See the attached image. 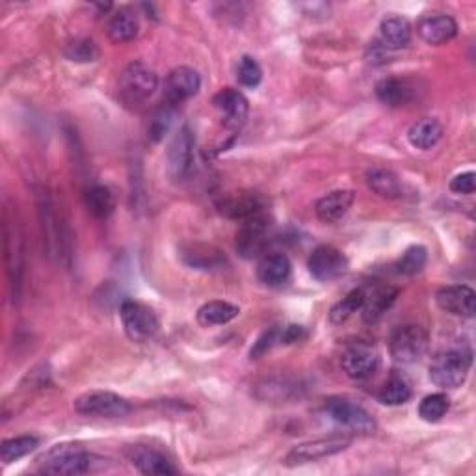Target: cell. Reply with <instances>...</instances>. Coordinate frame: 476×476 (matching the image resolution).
Wrapping results in <instances>:
<instances>
[{
  "label": "cell",
  "instance_id": "9c48e42d",
  "mask_svg": "<svg viewBox=\"0 0 476 476\" xmlns=\"http://www.w3.org/2000/svg\"><path fill=\"white\" fill-rule=\"evenodd\" d=\"M324 409H326V414L332 417V421H335L346 430H350L352 434L371 436L376 431V421L369 411L349 398L332 397L326 400Z\"/></svg>",
  "mask_w": 476,
  "mask_h": 476
},
{
  "label": "cell",
  "instance_id": "ab89813d",
  "mask_svg": "<svg viewBox=\"0 0 476 476\" xmlns=\"http://www.w3.org/2000/svg\"><path fill=\"white\" fill-rule=\"evenodd\" d=\"M308 337V332L304 326H287V328H281V344H296L300 341H304Z\"/></svg>",
  "mask_w": 476,
  "mask_h": 476
},
{
  "label": "cell",
  "instance_id": "74e56055",
  "mask_svg": "<svg viewBox=\"0 0 476 476\" xmlns=\"http://www.w3.org/2000/svg\"><path fill=\"white\" fill-rule=\"evenodd\" d=\"M275 344H281V328H270L268 332H265L261 337L257 339V342L253 344V349L250 352L251 359H259L261 356H265L268 350H272Z\"/></svg>",
  "mask_w": 476,
  "mask_h": 476
},
{
  "label": "cell",
  "instance_id": "cb8c5ba5",
  "mask_svg": "<svg viewBox=\"0 0 476 476\" xmlns=\"http://www.w3.org/2000/svg\"><path fill=\"white\" fill-rule=\"evenodd\" d=\"M380 37L387 49H404L411 41V25L406 17H385L380 25Z\"/></svg>",
  "mask_w": 476,
  "mask_h": 476
},
{
  "label": "cell",
  "instance_id": "83f0119b",
  "mask_svg": "<svg viewBox=\"0 0 476 476\" xmlns=\"http://www.w3.org/2000/svg\"><path fill=\"white\" fill-rule=\"evenodd\" d=\"M376 95L383 104L391 106V108H398L414 99V88H411V86L402 78L389 77L376 84Z\"/></svg>",
  "mask_w": 476,
  "mask_h": 476
},
{
  "label": "cell",
  "instance_id": "5b68a950",
  "mask_svg": "<svg viewBox=\"0 0 476 476\" xmlns=\"http://www.w3.org/2000/svg\"><path fill=\"white\" fill-rule=\"evenodd\" d=\"M428 333L417 324H404L389 337V354L398 365H414L428 352Z\"/></svg>",
  "mask_w": 476,
  "mask_h": 476
},
{
  "label": "cell",
  "instance_id": "6da1fadb",
  "mask_svg": "<svg viewBox=\"0 0 476 476\" xmlns=\"http://www.w3.org/2000/svg\"><path fill=\"white\" fill-rule=\"evenodd\" d=\"M472 365V352L467 344L438 352L430 363V380L434 385L447 389H458L465 383Z\"/></svg>",
  "mask_w": 476,
  "mask_h": 476
},
{
  "label": "cell",
  "instance_id": "2e32d148",
  "mask_svg": "<svg viewBox=\"0 0 476 476\" xmlns=\"http://www.w3.org/2000/svg\"><path fill=\"white\" fill-rule=\"evenodd\" d=\"M436 304L448 315L472 318L476 311V294L467 285H448L436 292Z\"/></svg>",
  "mask_w": 476,
  "mask_h": 476
},
{
  "label": "cell",
  "instance_id": "d6a6232c",
  "mask_svg": "<svg viewBox=\"0 0 476 476\" xmlns=\"http://www.w3.org/2000/svg\"><path fill=\"white\" fill-rule=\"evenodd\" d=\"M428 263V250L421 244L409 246L395 263V268L400 275H415L424 270Z\"/></svg>",
  "mask_w": 476,
  "mask_h": 476
},
{
  "label": "cell",
  "instance_id": "e0dca14e",
  "mask_svg": "<svg viewBox=\"0 0 476 476\" xmlns=\"http://www.w3.org/2000/svg\"><path fill=\"white\" fill-rule=\"evenodd\" d=\"M179 257L185 267L200 272H218L227 265V259L222 250L201 242L183 246L179 250Z\"/></svg>",
  "mask_w": 476,
  "mask_h": 476
},
{
  "label": "cell",
  "instance_id": "52a82bcc",
  "mask_svg": "<svg viewBox=\"0 0 476 476\" xmlns=\"http://www.w3.org/2000/svg\"><path fill=\"white\" fill-rule=\"evenodd\" d=\"M73 407L77 414L95 419H123L133 411L131 402L111 391L84 393L75 400Z\"/></svg>",
  "mask_w": 476,
  "mask_h": 476
},
{
  "label": "cell",
  "instance_id": "30bf717a",
  "mask_svg": "<svg viewBox=\"0 0 476 476\" xmlns=\"http://www.w3.org/2000/svg\"><path fill=\"white\" fill-rule=\"evenodd\" d=\"M196 160V136L188 125H183L168 147V176L173 183L188 179Z\"/></svg>",
  "mask_w": 476,
  "mask_h": 476
},
{
  "label": "cell",
  "instance_id": "f546056e",
  "mask_svg": "<svg viewBox=\"0 0 476 476\" xmlns=\"http://www.w3.org/2000/svg\"><path fill=\"white\" fill-rule=\"evenodd\" d=\"M411 395H414V391H411V385L406 376L393 373L380 389L378 402L383 406H402L411 398Z\"/></svg>",
  "mask_w": 476,
  "mask_h": 476
},
{
  "label": "cell",
  "instance_id": "603a6c76",
  "mask_svg": "<svg viewBox=\"0 0 476 476\" xmlns=\"http://www.w3.org/2000/svg\"><path fill=\"white\" fill-rule=\"evenodd\" d=\"M241 315V308L226 300H212L198 309V322L203 328L224 326Z\"/></svg>",
  "mask_w": 476,
  "mask_h": 476
},
{
  "label": "cell",
  "instance_id": "7c38bea8",
  "mask_svg": "<svg viewBox=\"0 0 476 476\" xmlns=\"http://www.w3.org/2000/svg\"><path fill=\"white\" fill-rule=\"evenodd\" d=\"M341 365L346 376L356 382H361V380L371 378L378 371L380 354L371 344L356 342L344 350Z\"/></svg>",
  "mask_w": 476,
  "mask_h": 476
},
{
  "label": "cell",
  "instance_id": "7a4b0ae2",
  "mask_svg": "<svg viewBox=\"0 0 476 476\" xmlns=\"http://www.w3.org/2000/svg\"><path fill=\"white\" fill-rule=\"evenodd\" d=\"M37 462L43 474L77 476L92 471L94 456L77 443H62L47 450Z\"/></svg>",
  "mask_w": 476,
  "mask_h": 476
},
{
  "label": "cell",
  "instance_id": "f35d334b",
  "mask_svg": "<svg viewBox=\"0 0 476 476\" xmlns=\"http://www.w3.org/2000/svg\"><path fill=\"white\" fill-rule=\"evenodd\" d=\"M448 188L454 193H460V196H471L476 190V173L474 171L458 173V176L450 181Z\"/></svg>",
  "mask_w": 476,
  "mask_h": 476
},
{
  "label": "cell",
  "instance_id": "d6986e66",
  "mask_svg": "<svg viewBox=\"0 0 476 476\" xmlns=\"http://www.w3.org/2000/svg\"><path fill=\"white\" fill-rule=\"evenodd\" d=\"M127 458L142 474H155V476H171L177 469L171 465V462L164 456L162 452L151 447L135 445L127 450Z\"/></svg>",
  "mask_w": 476,
  "mask_h": 476
},
{
  "label": "cell",
  "instance_id": "1f68e13d",
  "mask_svg": "<svg viewBox=\"0 0 476 476\" xmlns=\"http://www.w3.org/2000/svg\"><path fill=\"white\" fill-rule=\"evenodd\" d=\"M173 119H176V106L169 104V103L162 104L159 111L153 114V118H151V121H149L147 138L153 144L162 142L164 136L171 131Z\"/></svg>",
  "mask_w": 476,
  "mask_h": 476
},
{
  "label": "cell",
  "instance_id": "277c9868",
  "mask_svg": "<svg viewBox=\"0 0 476 476\" xmlns=\"http://www.w3.org/2000/svg\"><path fill=\"white\" fill-rule=\"evenodd\" d=\"M354 441V436L349 434V431H337V434H330V436H324L308 443H301L296 445L283 460V464L287 467H296V465H304V464H311V462H318L324 458H330L335 456V454L342 452L349 448Z\"/></svg>",
  "mask_w": 476,
  "mask_h": 476
},
{
  "label": "cell",
  "instance_id": "ac0fdd59",
  "mask_svg": "<svg viewBox=\"0 0 476 476\" xmlns=\"http://www.w3.org/2000/svg\"><path fill=\"white\" fill-rule=\"evenodd\" d=\"M417 32L428 45L439 47L456 37L458 23L447 13H430L419 21Z\"/></svg>",
  "mask_w": 476,
  "mask_h": 476
},
{
  "label": "cell",
  "instance_id": "7402d4cb",
  "mask_svg": "<svg viewBox=\"0 0 476 476\" xmlns=\"http://www.w3.org/2000/svg\"><path fill=\"white\" fill-rule=\"evenodd\" d=\"M354 200L356 196L352 190H335L316 201L315 212L318 220H322L324 224H335L349 214L354 205Z\"/></svg>",
  "mask_w": 476,
  "mask_h": 476
},
{
  "label": "cell",
  "instance_id": "8992f818",
  "mask_svg": "<svg viewBox=\"0 0 476 476\" xmlns=\"http://www.w3.org/2000/svg\"><path fill=\"white\" fill-rule=\"evenodd\" d=\"M119 316L127 337L133 342H149L159 333L160 324L155 311L142 304V301L125 300L119 308Z\"/></svg>",
  "mask_w": 476,
  "mask_h": 476
},
{
  "label": "cell",
  "instance_id": "484cf974",
  "mask_svg": "<svg viewBox=\"0 0 476 476\" xmlns=\"http://www.w3.org/2000/svg\"><path fill=\"white\" fill-rule=\"evenodd\" d=\"M140 23L133 10L119 8L108 21V37L114 43H128L138 36Z\"/></svg>",
  "mask_w": 476,
  "mask_h": 476
},
{
  "label": "cell",
  "instance_id": "8fae6325",
  "mask_svg": "<svg viewBox=\"0 0 476 476\" xmlns=\"http://www.w3.org/2000/svg\"><path fill=\"white\" fill-rule=\"evenodd\" d=\"M308 268L309 274L320 283H330V281H335L346 274V270H349V259H346L341 250L322 244L311 253Z\"/></svg>",
  "mask_w": 476,
  "mask_h": 476
},
{
  "label": "cell",
  "instance_id": "d590c367",
  "mask_svg": "<svg viewBox=\"0 0 476 476\" xmlns=\"http://www.w3.org/2000/svg\"><path fill=\"white\" fill-rule=\"evenodd\" d=\"M234 73H236L238 84L248 90H255L263 80V68L259 66V62L250 54H244L241 60L236 62Z\"/></svg>",
  "mask_w": 476,
  "mask_h": 476
},
{
  "label": "cell",
  "instance_id": "4316f807",
  "mask_svg": "<svg viewBox=\"0 0 476 476\" xmlns=\"http://www.w3.org/2000/svg\"><path fill=\"white\" fill-rule=\"evenodd\" d=\"M366 185L369 188L378 193L380 198L385 200H398L402 198V183L395 176L393 171L383 169V168H371L366 171Z\"/></svg>",
  "mask_w": 476,
  "mask_h": 476
},
{
  "label": "cell",
  "instance_id": "ffe728a7",
  "mask_svg": "<svg viewBox=\"0 0 476 476\" xmlns=\"http://www.w3.org/2000/svg\"><path fill=\"white\" fill-rule=\"evenodd\" d=\"M398 298V289L391 285H376L369 292H365L361 316L366 324H376L383 315L393 308Z\"/></svg>",
  "mask_w": 476,
  "mask_h": 476
},
{
  "label": "cell",
  "instance_id": "836d02e7",
  "mask_svg": "<svg viewBox=\"0 0 476 476\" xmlns=\"http://www.w3.org/2000/svg\"><path fill=\"white\" fill-rule=\"evenodd\" d=\"M363 300H365V291L363 289H356L352 292L346 294L341 301L332 308L330 311V322L339 326V324L346 322L350 316H354L357 311H361L363 308Z\"/></svg>",
  "mask_w": 476,
  "mask_h": 476
},
{
  "label": "cell",
  "instance_id": "4fadbf2b",
  "mask_svg": "<svg viewBox=\"0 0 476 476\" xmlns=\"http://www.w3.org/2000/svg\"><path fill=\"white\" fill-rule=\"evenodd\" d=\"M201 88V77L196 70L181 66L171 70L164 82L166 103L177 106L196 95Z\"/></svg>",
  "mask_w": 476,
  "mask_h": 476
},
{
  "label": "cell",
  "instance_id": "5bb4252c",
  "mask_svg": "<svg viewBox=\"0 0 476 476\" xmlns=\"http://www.w3.org/2000/svg\"><path fill=\"white\" fill-rule=\"evenodd\" d=\"M212 104L216 112L220 114L224 127L227 128H241L248 118L250 103L242 92L234 88H222L212 97Z\"/></svg>",
  "mask_w": 476,
  "mask_h": 476
},
{
  "label": "cell",
  "instance_id": "f1b7e54d",
  "mask_svg": "<svg viewBox=\"0 0 476 476\" xmlns=\"http://www.w3.org/2000/svg\"><path fill=\"white\" fill-rule=\"evenodd\" d=\"M84 203H86V209H88L95 218H101V220L108 218V216H111L116 209V198H114L112 190L103 185H94L86 190Z\"/></svg>",
  "mask_w": 476,
  "mask_h": 476
},
{
  "label": "cell",
  "instance_id": "d4e9b609",
  "mask_svg": "<svg viewBox=\"0 0 476 476\" xmlns=\"http://www.w3.org/2000/svg\"><path fill=\"white\" fill-rule=\"evenodd\" d=\"M443 138V125L436 118H424L411 125L407 131V140L415 149L428 151L436 147Z\"/></svg>",
  "mask_w": 476,
  "mask_h": 476
},
{
  "label": "cell",
  "instance_id": "44dd1931",
  "mask_svg": "<svg viewBox=\"0 0 476 476\" xmlns=\"http://www.w3.org/2000/svg\"><path fill=\"white\" fill-rule=\"evenodd\" d=\"M292 267L283 253H265L257 263V277L267 287H281L291 279Z\"/></svg>",
  "mask_w": 476,
  "mask_h": 476
},
{
  "label": "cell",
  "instance_id": "8d00e7d4",
  "mask_svg": "<svg viewBox=\"0 0 476 476\" xmlns=\"http://www.w3.org/2000/svg\"><path fill=\"white\" fill-rule=\"evenodd\" d=\"M450 407V400L445 393L428 395L419 404V417L424 423H439Z\"/></svg>",
  "mask_w": 476,
  "mask_h": 476
},
{
  "label": "cell",
  "instance_id": "e575fe53",
  "mask_svg": "<svg viewBox=\"0 0 476 476\" xmlns=\"http://www.w3.org/2000/svg\"><path fill=\"white\" fill-rule=\"evenodd\" d=\"M63 56L73 63H94L99 60L101 51L94 39L82 37V39L71 41L70 45L63 49Z\"/></svg>",
  "mask_w": 476,
  "mask_h": 476
},
{
  "label": "cell",
  "instance_id": "3957f363",
  "mask_svg": "<svg viewBox=\"0 0 476 476\" xmlns=\"http://www.w3.org/2000/svg\"><path fill=\"white\" fill-rule=\"evenodd\" d=\"M159 88V77L144 62H133L121 71L118 82L119 101L127 108H138Z\"/></svg>",
  "mask_w": 476,
  "mask_h": 476
},
{
  "label": "cell",
  "instance_id": "ba28073f",
  "mask_svg": "<svg viewBox=\"0 0 476 476\" xmlns=\"http://www.w3.org/2000/svg\"><path fill=\"white\" fill-rule=\"evenodd\" d=\"M270 218L263 212L257 214L253 218H248L242 222L241 229L236 231L234 248L242 259H261L267 253L268 242H270Z\"/></svg>",
  "mask_w": 476,
  "mask_h": 476
},
{
  "label": "cell",
  "instance_id": "9a60e30c",
  "mask_svg": "<svg viewBox=\"0 0 476 476\" xmlns=\"http://www.w3.org/2000/svg\"><path fill=\"white\" fill-rule=\"evenodd\" d=\"M267 207L265 198L257 192H234L218 201V210L231 220H248L263 214Z\"/></svg>",
  "mask_w": 476,
  "mask_h": 476
},
{
  "label": "cell",
  "instance_id": "4dcf8cb0",
  "mask_svg": "<svg viewBox=\"0 0 476 476\" xmlns=\"http://www.w3.org/2000/svg\"><path fill=\"white\" fill-rule=\"evenodd\" d=\"M39 447V439L36 436H17L12 439H6L0 447V460L4 465H10L21 458L29 456Z\"/></svg>",
  "mask_w": 476,
  "mask_h": 476
}]
</instances>
